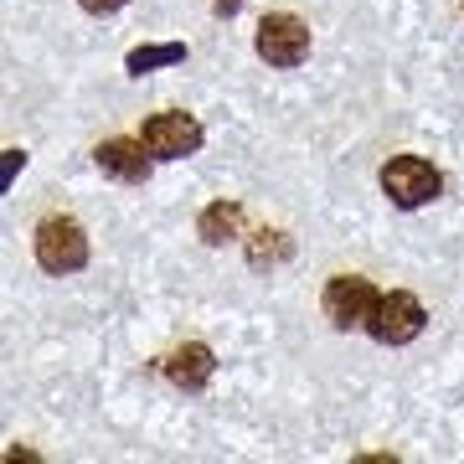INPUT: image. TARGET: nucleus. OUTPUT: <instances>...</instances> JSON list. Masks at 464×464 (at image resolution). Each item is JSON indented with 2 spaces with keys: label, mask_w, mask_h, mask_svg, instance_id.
Here are the masks:
<instances>
[{
  "label": "nucleus",
  "mask_w": 464,
  "mask_h": 464,
  "mask_svg": "<svg viewBox=\"0 0 464 464\" xmlns=\"http://www.w3.org/2000/svg\"><path fill=\"white\" fill-rule=\"evenodd\" d=\"M32 253H36V268L42 274H78V268L88 264V232L78 217H63V212H52L36 222L32 232Z\"/></svg>",
  "instance_id": "nucleus-1"
},
{
  "label": "nucleus",
  "mask_w": 464,
  "mask_h": 464,
  "mask_svg": "<svg viewBox=\"0 0 464 464\" xmlns=\"http://www.w3.org/2000/svg\"><path fill=\"white\" fill-rule=\"evenodd\" d=\"M423 325H429L423 299L408 295V289H392V295H377V304H372V315H366L362 331L372 335L377 346H408V341L423 335Z\"/></svg>",
  "instance_id": "nucleus-2"
},
{
  "label": "nucleus",
  "mask_w": 464,
  "mask_h": 464,
  "mask_svg": "<svg viewBox=\"0 0 464 464\" xmlns=\"http://www.w3.org/2000/svg\"><path fill=\"white\" fill-rule=\"evenodd\" d=\"M382 191H387L392 207L418 212V207H429V201L444 191V176H439L423 155H392V160L382 166Z\"/></svg>",
  "instance_id": "nucleus-3"
},
{
  "label": "nucleus",
  "mask_w": 464,
  "mask_h": 464,
  "mask_svg": "<svg viewBox=\"0 0 464 464\" xmlns=\"http://www.w3.org/2000/svg\"><path fill=\"white\" fill-rule=\"evenodd\" d=\"M140 140H145V150L155 160H186V155L201 150V124L186 109H160V114H150L140 124Z\"/></svg>",
  "instance_id": "nucleus-4"
},
{
  "label": "nucleus",
  "mask_w": 464,
  "mask_h": 464,
  "mask_svg": "<svg viewBox=\"0 0 464 464\" xmlns=\"http://www.w3.org/2000/svg\"><path fill=\"white\" fill-rule=\"evenodd\" d=\"M372 304H377V284L366 279V274H331V279H325L320 310H325V320H331L335 331H356V325H366Z\"/></svg>",
  "instance_id": "nucleus-5"
},
{
  "label": "nucleus",
  "mask_w": 464,
  "mask_h": 464,
  "mask_svg": "<svg viewBox=\"0 0 464 464\" xmlns=\"http://www.w3.org/2000/svg\"><path fill=\"white\" fill-rule=\"evenodd\" d=\"M253 52H258L268 67H299L310 57V26L299 16H289V11H274V16L258 21Z\"/></svg>",
  "instance_id": "nucleus-6"
},
{
  "label": "nucleus",
  "mask_w": 464,
  "mask_h": 464,
  "mask_svg": "<svg viewBox=\"0 0 464 464\" xmlns=\"http://www.w3.org/2000/svg\"><path fill=\"white\" fill-rule=\"evenodd\" d=\"M150 160H155V155L145 150V140H99V145H93V166H99L103 176L124 181V186H145Z\"/></svg>",
  "instance_id": "nucleus-7"
},
{
  "label": "nucleus",
  "mask_w": 464,
  "mask_h": 464,
  "mask_svg": "<svg viewBox=\"0 0 464 464\" xmlns=\"http://www.w3.org/2000/svg\"><path fill=\"white\" fill-rule=\"evenodd\" d=\"M160 372H166L170 387H181V392H201V387L212 382V372H217V356H212L207 341H186V346H176L166 362H160Z\"/></svg>",
  "instance_id": "nucleus-8"
},
{
  "label": "nucleus",
  "mask_w": 464,
  "mask_h": 464,
  "mask_svg": "<svg viewBox=\"0 0 464 464\" xmlns=\"http://www.w3.org/2000/svg\"><path fill=\"white\" fill-rule=\"evenodd\" d=\"M197 237L207 243V248L237 243V237H243V207H237V201H212V207L197 217Z\"/></svg>",
  "instance_id": "nucleus-9"
},
{
  "label": "nucleus",
  "mask_w": 464,
  "mask_h": 464,
  "mask_svg": "<svg viewBox=\"0 0 464 464\" xmlns=\"http://www.w3.org/2000/svg\"><path fill=\"white\" fill-rule=\"evenodd\" d=\"M289 253H295V243H289V237H284L279 227L274 232H253V243H248V264L253 268H274V264H284V258H289Z\"/></svg>",
  "instance_id": "nucleus-10"
},
{
  "label": "nucleus",
  "mask_w": 464,
  "mask_h": 464,
  "mask_svg": "<svg viewBox=\"0 0 464 464\" xmlns=\"http://www.w3.org/2000/svg\"><path fill=\"white\" fill-rule=\"evenodd\" d=\"M176 63H186L181 42H170V47H134L130 57H124V67H130L134 78H145V72H155V67H176Z\"/></svg>",
  "instance_id": "nucleus-11"
},
{
  "label": "nucleus",
  "mask_w": 464,
  "mask_h": 464,
  "mask_svg": "<svg viewBox=\"0 0 464 464\" xmlns=\"http://www.w3.org/2000/svg\"><path fill=\"white\" fill-rule=\"evenodd\" d=\"M78 5H83L88 16H114V11H124V5H130V0H78Z\"/></svg>",
  "instance_id": "nucleus-12"
}]
</instances>
